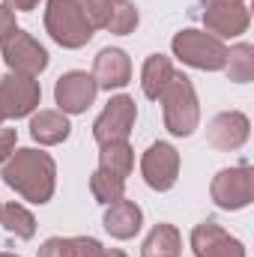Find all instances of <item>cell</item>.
Segmentation results:
<instances>
[{"label": "cell", "mask_w": 254, "mask_h": 257, "mask_svg": "<svg viewBox=\"0 0 254 257\" xmlns=\"http://www.w3.org/2000/svg\"><path fill=\"white\" fill-rule=\"evenodd\" d=\"M111 0H48L45 6V33L69 51L84 48L96 30H105Z\"/></svg>", "instance_id": "cell-1"}, {"label": "cell", "mask_w": 254, "mask_h": 257, "mask_svg": "<svg viewBox=\"0 0 254 257\" xmlns=\"http://www.w3.org/2000/svg\"><path fill=\"white\" fill-rule=\"evenodd\" d=\"M3 183L27 203H48L57 192V162L51 153L36 147H15L3 165Z\"/></svg>", "instance_id": "cell-2"}, {"label": "cell", "mask_w": 254, "mask_h": 257, "mask_svg": "<svg viewBox=\"0 0 254 257\" xmlns=\"http://www.w3.org/2000/svg\"><path fill=\"white\" fill-rule=\"evenodd\" d=\"M156 102L162 105L165 128L174 138H191L194 128L200 126V102H197V90L189 75L174 72Z\"/></svg>", "instance_id": "cell-3"}, {"label": "cell", "mask_w": 254, "mask_h": 257, "mask_svg": "<svg viewBox=\"0 0 254 257\" xmlns=\"http://www.w3.org/2000/svg\"><path fill=\"white\" fill-rule=\"evenodd\" d=\"M171 51L183 66L200 72H221L227 60V45L200 27H186L171 39Z\"/></svg>", "instance_id": "cell-4"}, {"label": "cell", "mask_w": 254, "mask_h": 257, "mask_svg": "<svg viewBox=\"0 0 254 257\" xmlns=\"http://www.w3.org/2000/svg\"><path fill=\"white\" fill-rule=\"evenodd\" d=\"M209 197L218 209L224 212H236L251 206L254 200V171L248 162H239L233 168H221L212 183H209Z\"/></svg>", "instance_id": "cell-5"}, {"label": "cell", "mask_w": 254, "mask_h": 257, "mask_svg": "<svg viewBox=\"0 0 254 257\" xmlns=\"http://www.w3.org/2000/svg\"><path fill=\"white\" fill-rule=\"evenodd\" d=\"M0 57H3V63L9 66V72L30 75V78H39L48 69V51H45V45L36 36H30L27 30H21V27H15L0 42Z\"/></svg>", "instance_id": "cell-6"}, {"label": "cell", "mask_w": 254, "mask_h": 257, "mask_svg": "<svg viewBox=\"0 0 254 257\" xmlns=\"http://www.w3.org/2000/svg\"><path fill=\"white\" fill-rule=\"evenodd\" d=\"M180 150L171 141H156L141 156V177L153 192H171L180 180Z\"/></svg>", "instance_id": "cell-7"}, {"label": "cell", "mask_w": 254, "mask_h": 257, "mask_svg": "<svg viewBox=\"0 0 254 257\" xmlns=\"http://www.w3.org/2000/svg\"><path fill=\"white\" fill-rule=\"evenodd\" d=\"M42 102V87L30 75L6 72L0 78V111L6 120H21L30 117Z\"/></svg>", "instance_id": "cell-8"}, {"label": "cell", "mask_w": 254, "mask_h": 257, "mask_svg": "<svg viewBox=\"0 0 254 257\" xmlns=\"http://www.w3.org/2000/svg\"><path fill=\"white\" fill-rule=\"evenodd\" d=\"M135 120H138V105L135 99L126 96V93H117L108 99V105L102 108V114L96 117L93 123V138L96 144H114V141H129L132 128H135Z\"/></svg>", "instance_id": "cell-9"}, {"label": "cell", "mask_w": 254, "mask_h": 257, "mask_svg": "<svg viewBox=\"0 0 254 257\" xmlns=\"http://www.w3.org/2000/svg\"><path fill=\"white\" fill-rule=\"evenodd\" d=\"M200 24L206 33H212L215 39H236L248 30L251 24V12L245 3H218V0H203L200 3Z\"/></svg>", "instance_id": "cell-10"}, {"label": "cell", "mask_w": 254, "mask_h": 257, "mask_svg": "<svg viewBox=\"0 0 254 257\" xmlns=\"http://www.w3.org/2000/svg\"><path fill=\"white\" fill-rule=\"evenodd\" d=\"M96 81L90 72H81V69H72L63 72L54 84V102H57V111H63L66 117H75V114H84L93 102H96Z\"/></svg>", "instance_id": "cell-11"}, {"label": "cell", "mask_w": 254, "mask_h": 257, "mask_svg": "<svg viewBox=\"0 0 254 257\" xmlns=\"http://www.w3.org/2000/svg\"><path fill=\"white\" fill-rule=\"evenodd\" d=\"M189 242L194 257H245V245L233 233H227L215 218H203L200 224H194Z\"/></svg>", "instance_id": "cell-12"}, {"label": "cell", "mask_w": 254, "mask_h": 257, "mask_svg": "<svg viewBox=\"0 0 254 257\" xmlns=\"http://www.w3.org/2000/svg\"><path fill=\"white\" fill-rule=\"evenodd\" d=\"M251 138V120L242 111H221L209 120L206 126V141L209 147L221 150V153H233L239 147H245Z\"/></svg>", "instance_id": "cell-13"}, {"label": "cell", "mask_w": 254, "mask_h": 257, "mask_svg": "<svg viewBox=\"0 0 254 257\" xmlns=\"http://www.w3.org/2000/svg\"><path fill=\"white\" fill-rule=\"evenodd\" d=\"M93 81L99 90H123L129 81H132V60L123 48H102L93 60Z\"/></svg>", "instance_id": "cell-14"}, {"label": "cell", "mask_w": 254, "mask_h": 257, "mask_svg": "<svg viewBox=\"0 0 254 257\" xmlns=\"http://www.w3.org/2000/svg\"><path fill=\"white\" fill-rule=\"evenodd\" d=\"M102 227H105L114 239H120V242L135 239V236L141 233V227H144V209H141L135 200L120 197V200H114V203L105 206Z\"/></svg>", "instance_id": "cell-15"}, {"label": "cell", "mask_w": 254, "mask_h": 257, "mask_svg": "<svg viewBox=\"0 0 254 257\" xmlns=\"http://www.w3.org/2000/svg\"><path fill=\"white\" fill-rule=\"evenodd\" d=\"M69 117L57 108H45V111H33L30 114V138L39 147H57L69 138Z\"/></svg>", "instance_id": "cell-16"}, {"label": "cell", "mask_w": 254, "mask_h": 257, "mask_svg": "<svg viewBox=\"0 0 254 257\" xmlns=\"http://www.w3.org/2000/svg\"><path fill=\"white\" fill-rule=\"evenodd\" d=\"M180 254H183V233L168 221L153 224V230L147 233V239L141 245V257H180Z\"/></svg>", "instance_id": "cell-17"}, {"label": "cell", "mask_w": 254, "mask_h": 257, "mask_svg": "<svg viewBox=\"0 0 254 257\" xmlns=\"http://www.w3.org/2000/svg\"><path fill=\"white\" fill-rule=\"evenodd\" d=\"M174 72H177V69L171 63V57H165V54H150V57L144 60V66H141V90H144V96L156 102Z\"/></svg>", "instance_id": "cell-18"}, {"label": "cell", "mask_w": 254, "mask_h": 257, "mask_svg": "<svg viewBox=\"0 0 254 257\" xmlns=\"http://www.w3.org/2000/svg\"><path fill=\"white\" fill-rule=\"evenodd\" d=\"M0 227L12 239H21V242H27V239L36 236V218H33V212L24 203H15V200L3 203V209H0Z\"/></svg>", "instance_id": "cell-19"}, {"label": "cell", "mask_w": 254, "mask_h": 257, "mask_svg": "<svg viewBox=\"0 0 254 257\" xmlns=\"http://www.w3.org/2000/svg\"><path fill=\"white\" fill-rule=\"evenodd\" d=\"M99 168L114 174V177H120V180L132 177V171H135V150H132V144L129 141L102 144L99 147Z\"/></svg>", "instance_id": "cell-20"}, {"label": "cell", "mask_w": 254, "mask_h": 257, "mask_svg": "<svg viewBox=\"0 0 254 257\" xmlns=\"http://www.w3.org/2000/svg\"><path fill=\"white\" fill-rule=\"evenodd\" d=\"M221 72H224L227 81H233V84H248L254 78V45L251 42H236V45H230Z\"/></svg>", "instance_id": "cell-21"}, {"label": "cell", "mask_w": 254, "mask_h": 257, "mask_svg": "<svg viewBox=\"0 0 254 257\" xmlns=\"http://www.w3.org/2000/svg\"><path fill=\"white\" fill-rule=\"evenodd\" d=\"M141 24V12L132 0H111V9H108V21H105V30L114 33V36H129L135 33V27Z\"/></svg>", "instance_id": "cell-22"}, {"label": "cell", "mask_w": 254, "mask_h": 257, "mask_svg": "<svg viewBox=\"0 0 254 257\" xmlns=\"http://www.w3.org/2000/svg\"><path fill=\"white\" fill-rule=\"evenodd\" d=\"M90 194L96 197V203L108 206V203L126 197V180H120V177H114V174L96 168V171L90 174Z\"/></svg>", "instance_id": "cell-23"}, {"label": "cell", "mask_w": 254, "mask_h": 257, "mask_svg": "<svg viewBox=\"0 0 254 257\" xmlns=\"http://www.w3.org/2000/svg\"><path fill=\"white\" fill-rule=\"evenodd\" d=\"M36 257H75V251H72V239H63V236H48V239L39 245Z\"/></svg>", "instance_id": "cell-24"}, {"label": "cell", "mask_w": 254, "mask_h": 257, "mask_svg": "<svg viewBox=\"0 0 254 257\" xmlns=\"http://www.w3.org/2000/svg\"><path fill=\"white\" fill-rule=\"evenodd\" d=\"M69 239H72L75 257H102V251H105V245L96 236H69Z\"/></svg>", "instance_id": "cell-25"}, {"label": "cell", "mask_w": 254, "mask_h": 257, "mask_svg": "<svg viewBox=\"0 0 254 257\" xmlns=\"http://www.w3.org/2000/svg\"><path fill=\"white\" fill-rule=\"evenodd\" d=\"M15 147H18V132L0 126V165L9 162V156L15 153Z\"/></svg>", "instance_id": "cell-26"}, {"label": "cell", "mask_w": 254, "mask_h": 257, "mask_svg": "<svg viewBox=\"0 0 254 257\" xmlns=\"http://www.w3.org/2000/svg\"><path fill=\"white\" fill-rule=\"evenodd\" d=\"M15 27H18V24H15V12H12L9 6H3V3H0V42H3Z\"/></svg>", "instance_id": "cell-27"}, {"label": "cell", "mask_w": 254, "mask_h": 257, "mask_svg": "<svg viewBox=\"0 0 254 257\" xmlns=\"http://www.w3.org/2000/svg\"><path fill=\"white\" fill-rule=\"evenodd\" d=\"M3 6H9L12 12H33L39 0H3Z\"/></svg>", "instance_id": "cell-28"}, {"label": "cell", "mask_w": 254, "mask_h": 257, "mask_svg": "<svg viewBox=\"0 0 254 257\" xmlns=\"http://www.w3.org/2000/svg\"><path fill=\"white\" fill-rule=\"evenodd\" d=\"M102 257H129V254L123 251V248H105V251H102Z\"/></svg>", "instance_id": "cell-29"}, {"label": "cell", "mask_w": 254, "mask_h": 257, "mask_svg": "<svg viewBox=\"0 0 254 257\" xmlns=\"http://www.w3.org/2000/svg\"><path fill=\"white\" fill-rule=\"evenodd\" d=\"M0 257H21V254H15V251H0Z\"/></svg>", "instance_id": "cell-30"}, {"label": "cell", "mask_w": 254, "mask_h": 257, "mask_svg": "<svg viewBox=\"0 0 254 257\" xmlns=\"http://www.w3.org/2000/svg\"><path fill=\"white\" fill-rule=\"evenodd\" d=\"M218 3H245V0H218Z\"/></svg>", "instance_id": "cell-31"}, {"label": "cell", "mask_w": 254, "mask_h": 257, "mask_svg": "<svg viewBox=\"0 0 254 257\" xmlns=\"http://www.w3.org/2000/svg\"><path fill=\"white\" fill-rule=\"evenodd\" d=\"M3 120H6V117H3V111H0V126H3Z\"/></svg>", "instance_id": "cell-32"}, {"label": "cell", "mask_w": 254, "mask_h": 257, "mask_svg": "<svg viewBox=\"0 0 254 257\" xmlns=\"http://www.w3.org/2000/svg\"><path fill=\"white\" fill-rule=\"evenodd\" d=\"M0 209H3V200H0Z\"/></svg>", "instance_id": "cell-33"}]
</instances>
